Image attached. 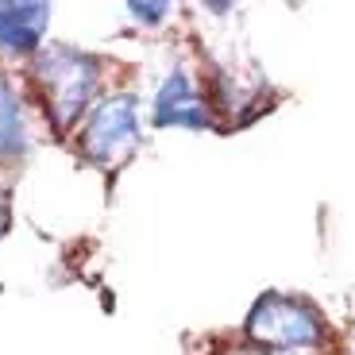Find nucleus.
<instances>
[{"label":"nucleus","instance_id":"nucleus-1","mask_svg":"<svg viewBox=\"0 0 355 355\" xmlns=\"http://www.w3.org/2000/svg\"><path fill=\"white\" fill-rule=\"evenodd\" d=\"M35 81L43 89V108L51 116V128L66 135L78 116L93 105V93L101 85V58L70 43H54L35 54Z\"/></svg>","mask_w":355,"mask_h":355},{"label":"nucleus","instance_id":"nucleus-2","mask_svg":"<svg viewBox=\"0 0 355 355\" xmlns=\"http://www.w3.org/2000/svg\"><path fill=\"white\" fill-rule=\"evenodd\" d=\"M243 336L251 347L266 355H282V352H309V347L324 344V317L313 302L297 297V293H263L251 305L248 320H243Z\"/></svg>","mask_w":355,"mask_h":355},{"label":"nucleus","instance_id":"nucleus-3","mask_svg":"<svg viewBox=\"0 0 355 355\" xmlns=\"http://www.w3.org/2000/svg\"><path fill=\"white\" fill-rule=\"evenodd\" d=\"M135 147H139V101L132 93H116L93 105L78 135L81 162L97 170H116L132 159Z\"/></svg>","mask_w":355,"mask_h":355},{"label":"nucleus","instance_id":"nucleus-4","mask_svg":"<svg viewBox=\"0 0 355 355\" xmlns=\"http://www.w3.org/2000/svg\"><path fill=\"white\" fill-rule=\"evenodd\" d=\"M155 128H189V132H213L216 128L209 101L197 93L186 70H170L155 93Z\"/></svg>","mask_w":355,"mask_h":355},{"label":"nucleus","instance_id":"nucleus-5","mask_svg":"<svg viewBox=\"0 0 355 355\" xmlns=\"http://www.w3.org/2000/svg\"><path fill=\"white\" fill-rule=\"evenodd\" d=\"M46 24H51V4H39V0H4L0 4V51L8 54H39L46 35Z\"/></svg>","mask_w":355,"mask_h":355},{"label":"nucleus","instance_id":"nucleus-6","mask_svg":"<svg viewBox=\"0 0 355 355\" xmlns=\"http://www.w3.org/2000/svg\"><path fill=\"white\" fill-rule=\"evenodd\" d=\"M27 155V128L19 101L8 81H0V159H24Z\"/></svg>","mask_w":355,"mask_h":355},{"label":"nucleus","instance_id":"nucleus-7","mask_svg":"<svg viewBox=\"0 0 355 355\" xmlns=\"http://www.w3.org/2000/svg\"><path fill=\"white\" fill-rule=\"evenodd\" d=\"M128 12H132V19H139V24H162V19L170 16V4L166 0H132L128 4Z\"/></svg>","mask_w":355,"mask_h":355},{"label":"nucleus","instance_id":"nucleus-8","mask_svg":"<svg viewBox=\"0 0 355 355\" xmlns=\"http://www.w3.org/2000/svg\"><path fill=\"white\" fill-rule=\"evenodd\" d=\"M232 355H266V352H259V347H240V352H232Z\"/></svg>","mask_w":355,"mask_h":355}]
</instances>
